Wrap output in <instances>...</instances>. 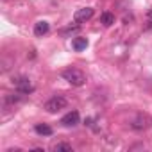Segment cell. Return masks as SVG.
Here are the masks:
<instances>
[{
	"instance_id": "obj_8",
	"label": "cell",
	"mask_w": 152,
	"mask_h": 152,
	"mask_svg": "<svg viewBox=\"0 0 152 152\" xmlns=\"http://www.w3.org/2000/svg\"><path fill=\"white\" fill-rule=\"evenodd\" d=\"M72 47H73V50H77V52L86 50V47H88V39H86V38H75V39L72 41Z\"/></svg>"
},
{
	"instance_id": "obj_12",
	"label": "cell",
	"mask_w": 152,
	"mask_h": 152,
	"mask_svg": "<svg viewBox=\"0 0 152 152\" xmlns=\"http://www.w3.org/2000/svg\"><path fill=\"white\" fill-rule=\"evenodd\" d=\"M54 150H56V152H59V150L72 152V145H68V143H57V145H54Z\"/></svg>"
},
{
	"instance_id": "obj_7",
	"label": "cell",
	"mask_w": 152,
	"mask_h": 152,
	"mask_svg": "<svg viewBox=\"0 0 152 152\" xmlns=\"http://www.w3.org/2000/svg\"><path fill=\"white\" fill-rule=\"evenodd\" d=\"M48 29H50L48 22L41 20V22H38V23L34 25V34H36V36H45V34L48 32Z\"/></svg>"
},
{
	"instance_id": "obj_2",
	"label": "cell",
	"mask_w": 152,
	"mask_h": 152,
	"mask_svg": "<svg viewBox=\"0 0 152 152\" xmlns=\"http://www.w3.org/2000/svg\"><path fill=\"white\" fill-rule=\"evenodd\" d=\"M48 113H57L59 109H63V107H66V99L64 97H61V95H56V97H52V99H48L47 102H45V106H43Z\"/></svg>"
},
{
	"instance_id": "obj_6",
	"label": "cell",
	"mask_w": 152,
	"mask_h": 152,
	"mask_svg": "<svg viewBox=\"0 0 152 152\" xmlns=\"http://www.w3.org/2000/svg\"><path fill=\"white\" fill-rule=\"evenodd\" d=\"M91 16H93V9H91V7H83V9H79L77 13H75V22L81 23V22L90 20Z\"/></svg>"
},
{
	"instance_id": "obj_11",
	"label": "cell",
	"mask_w": 152,
	"mask_h": 152,
	"mask_svg": "<svg viewBox=\"0 0 152 152\" xmlns=\"http://www.w3.org/2000/svg\"><path fill=\"white\" fill-rule=\"evenodd\" d=\"M20 95H22L20 91H18L16 95H7V97H6V104H16V102H20V100H22Z\"/></svg>"
},
{
	"instance_id": "obj_9",
	"label": "cell",
	"mask_w": 152,
	"mask_h": 152,
	"mask_svg": "<svg viewBox=\"0 0 152 152\" xmlns=\"http://www.w3.org/2000/svg\"><path fill=\"white\" fill-rule=\"evenodd\" d=\"M34 131H36L39 136H50V134L54 132V131H52V127H50V125H47V124H36Z\"/></svg>"
},
{
	"instance_id": "obj_13",
	"label": "cell",
	"mask_w": 152,
	"mask_h": 152,
	"mask_svg": "<svg viewBox=\"0 0 152 152\" xmlns=\"http://www.w3.org/2000/svg\"><path fill=\"white\" fill-rule=\"evenodd\" d=\"M148 16H150V18H152V11H150V13H148Z\"/></svg>"
},
{
	"instance_id": "obj_4",
	"label": "cell",
	"mask_w": 152,
	"mask_h": 152,
	"mask_svg": "<svg viewBox=\"0 0 152 152\" xmlns=\"http://www.w3.org/2000/svg\"><path fill=\"white\" fill-rule=\"evenodd\" d=\"M61 124H63L64 127H73V125H77V124H79V113H77V111L66 113V115L61 118Z\"/></svg>"
},
{
	"instance_id": "obj_10",
	"label": "cell",
	"mask_w": 152,
	"mask_h": 152,
	"mask_svg": "<svg viewBox=\"0 0 152 152\" xmlns=\"http://www.w3.org/2000/svg\"><path fill=\"white\" fill-rule=\"evenodd\" d=\"M100 23L106 25V27L113 25V23H115V15H111V13H102V15H100Z\"/></svg>"
},
{
	"instance_id": "obj_5",
	"label": "cell",
	"mask_w": 152,
	"mask_h": 152,
	"mask_svg": "<svg viewBox=\"0 0 152 152\" xmlns=\"http://www.w3.org/2000/svg\"><path fill=\"white\" fill-rule=\"evenodd\" d=\"M131 127H132V129H136V131L147 129V127H148V116H147V115H138V116L132 120Z\"/></svg>"
},
{
	"instance_id": "obj_3",
	"label": "cell",
	"mask_w": 152,
	"mask_h": 152,
	"mask_svg": "<svg viewBox=\"0 0 152 152\" xmlns=\"http://www.w3.org/2000/svg\"><path fill=\"white\" fill-rule=\"evenodd\" d=\"M13 83H15L16 90H18L22 95H29V93H32V91H34V86L31 84V81H29L27 77H18V79H13Z\"/></svg>"
},
{
	"instance_id": "obj_1",
	"label": "cell",
	"mask_w": 152,
	"mask_h": 152,
	"mask_svg": "<svg viewBox=\"0 0 152 152\" xmlns=\"http://www.w3.org/2000/svg\"><path fill=\"white\" fill-rule=\"evenodd\" d=\"M63 79L68 81L72 86H83L86 83V75L77 68H66L63 70Z\"/></svg>"
}]
</instances>
